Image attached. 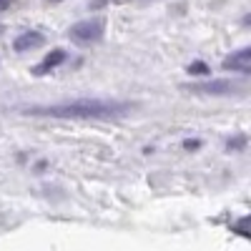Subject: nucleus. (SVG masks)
I'll return each instance as SVG.
<instances>
[{
	"mask_svg": "<svg viewBox=\"0 0 251 251\" xmlns=\"http://www.w3.org/2000/svg\"><path fill=\"white\" fill-rule=\"evenodd\" d=\"M131 111V103L111 100V98H78L55 103V106H35L28 108L33 116H50V118H118Z\"/></svg>",
	"mask_w": 251,
	"mask_h": 251,
	"instance_id": "f257e3e1",
	"label": "nucleus"
},
{
	"mask_svg": "<svg viewBox=\"0 0 251 251\" xmlns=\"http://www.w3.org/2000/svg\"><path fill=\"white\" fill-rule=\"evenodd\" d=\"M103 30H106V20L103 18H86V20H78L75 25H71L68 35L75 43L88 46V43H98L103 38Z\"/></svg>",
	"mask_w": 251,
	"mask_h": 251,
	"instance_id": "f03ea898",
	"label": "nucleus"
},
{
	"mask_svg": "<svg viewBox=\"0 0 251 251\" xmlns=\"http://www.w3.org/2000/svg\"><path fill=\"white\" fill-rule=\"evenodd\" d=\"M191 91H196V93H211V96H224V93L239 91V83L236 80H228V78L206 80V83H199V86H191Z\"/></svg>",
	"mask_w": 251,
	"mask_h": 251,
	"instance_id": "7ed1b4c3",
	"label": "nucleus"
},
{
	"mask_svg": "<svg viewBox=\"0 0 251 251\" xmlns=\"http://www.w3.org/2000/svg\"><path fill=\"white\" fill-rule=\"evenodd\" d=\"M224 71H236V73L246 75L251 71V50L249 48H241V50L231 53V55L224 60Z\"/></svg>",
	"mask_w": 251,
	"mask_h": 251,
	"instance_id": "20e7f679",
	"label": "nucleus"
},
{
	"mask_svg": "<svg viewBox=\"0 0 251 251\" xmlns=\"http://www.w3.org/2000/svg\"><path fill=\"white\" fill-rule=\"evenodd\" d=\"M43 43H46L43 33H38V30H28V33H23V35H18V38H15V50H18V53H25V50L40 48Z\"/></svg>",
	"mask_w": 251,
	"mask_h": 251,
	"instance_id": "39448f33",
	"label": "nucleus"
},
{
	"mask_svg": "<svg viewBox=\"0 0 251 251\" xmlns=\"http://www.w3.org/2000/svg\"><path fill=\"white\" fill-rule=\"evenodd\" d=\"M63 60H66V53H63V50H53L50 55H46V60L40 63V66H35V75H43V73L53 71L55 66H60Z\"/></svg>",
	"mask_w": 251,
	"mask_h": 251,
	"instance_id": "423d86ee",
	"label": "nucleus"
},
{
	"mask_svg": "<svg viewBox=\"0 0 251 251\" xmlns=\"http://www.w3.org/2000/svg\"><path fill=\"white\" fill-rule=\"evenodd\" d=\"M188 73L201 75V73H208V68H206V63H194V66H188Z\"/></svg>",
	"mask_w": 251,
	"mask_h": 251,
	"instance_id": "0eeeda50",
	"label": "nucleus"
},
{
	"mask_svg": "<svg viewBox=\"0 0 251 251\" xmlns=\"http://www.w3.org/2000/svg\"><path fill=\"white\" fill-rule=\"evenodd\" d=\"M8 5H10V0H0V10H5Z\"/></svg>",
	"mask_w": 251,
	"mask_h": 251,
	"instance_id": "6e6552de",
	"label": "nucleus"
},
{
	"mask_svg": "<svg viewBox=\"0 0 251 251\" xmlns=\"http://www.w3.org/2000/svg\"><path fill=\"white\" fill-rule=\"evenodd\" d=\"M0 30H3V28H0Z\"/></svg>",
	"mask_w": 251,
	"mask_h": 251,
	"instance_id": "1a4fd4ad",
	"label": "nucleus"
}]
</instances>
